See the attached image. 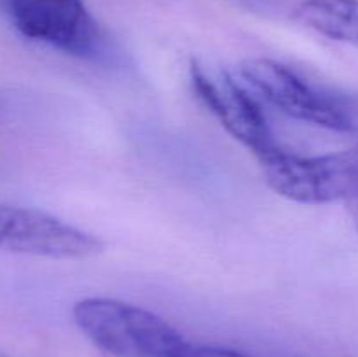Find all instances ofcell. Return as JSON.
Masks as SVG:
<instances>
[{"mask_svg": "<svg viewBox=\"0 0 358 357\" xmlns=\"http://www.w3.org/2000/svg\"><path fill=\"white\" fill-rule=\"evenodd\" d=\"M72 317L98 349L115 357H185L192 345L159 315L119 300L86 298L73 304Z\"/></svg>", "mask_w": 358, "mask_h": 357, "instance_id": "1", "label": "cell"}, {"mask_svg": "<svg viewBox=\"0 0 358 357\" xmlns=\"http://www.w3.org/2000/svg\"><path fill=\"white\" fill-rule=\"evenodd\" d=\"M276 195L304 205L358 202V153L299 156L282 149L261 163Z\"/></svg>", "mask_w": 358, "mask_h": 357, "instance_id": "2", "label": "cell"}, {"mask_svg": "<svg viewBox=\"0 0 358 357\" xmlns=\"http://www.w3.org/2000/svg\"><path fill=\"white\" fill-rule=\"evenodd\" d=\"M241 83L276 111L320 128L348 132L350 112L336 98L318 90L296 70L269 58H252L240 65Z\"/></svg>", "mask_w": 358, "mask_h": 357, "instance_id": "3", "label": "cell"}, {"mask_svg": "<svg viewBox=\"0 0 358 357\" xmlns=\"http://www.w3.org/2000/svg\"><path fill=\"white\" fill-rule=\"evenodd\" d=\"M189 74L196 97L234 140L257 158L259 163L283 149L276 142L261 105L243 83H238L224 70L205 69L198 62L191 63Z\"/></svg>", "mask_w": 358, "mask_h": 357, "instance_id": "4", "label": "cell"}, {"mask_svg": "<svg viewBox=\"0 0 358 357\" xmlns=\"http://www.w3.org/2000/svg\"><path fill=\"white\" fill-rule=\"evenodd\" d=\"M7 13L24 37L77 58L107 55V41L84 0H13Z\"/></svg>", "mask_w": 358, "mask_h": 357, "instance_id": "5", "label": "cell"}, {"mask_svg": "<svg viewBox=\"0 0 358 357\" xmlns=\"http://www.w3.org/2000/svg\"><path fill=\"white\" fill-rule=\"evenodd\" d=\"M0 251L52 259H87L103 251L93 233L28 206L0 203Z\"/></svg>", "mask_w": 358, "mask_h": 357, "instance_id": "6", "label": "cell"}, {"mask_svg": "<svg viewBox=\"0 0 358 357\" xmlns=\"http://www.w3.org/2000/svg\"><path fill=\"white\" fill-rule=\"evenodd\" d=\"M294 18L331 41L358 49V0H303Z\"/></svg>", "mask_w": 358, "mask_h": 357, "instance_id": "7", "label": "cell"}, {"mask_svg": "<svg viewBox=\"0 0 358 357\" xmlns=\"http://www.w3.org/2000/svg\"><path fill=\"white\" fill-rule=\"evenodd\" d=\"M185 357H250L236 350L224 349V346H206V345H191Z\"/></svg>", "mask_w": 358, "mask_h": 357, "instance_id": "8", "label": "cell"}, {"mask_svg": "<svg viewBox=\"0 0 358 357\" xmlns=\"http://www.w3.org/2000/svg\"><path fill=\"white\" fill-rule=\"evenodd\" d=\"M10 4H13V0H0V7L2 9H9Z\"/></svg>", "mask_w": 358, "mask_h": 357, "instance_id": "9", "label": "cell"}, {"mask_svg": "<svg viewBox=\"0 0 358 357\" xmlns=\"http://www.w3.org/2000/svg\"><path fill=\"white\" fill-rule=\"evenodd\" d=\"M355 203V210H353V219H355V224H357V227H358V202H353Z\"/></svg>", "mask_w": 358, "mask_h": 357, "instance_id": "10", "label": "cell"}, {"mask_svg": "<svg viewBox=\"0 0 358 357\" xmlns=\"http://www.w3.org/2000/svg\"><path fill=\"white\" fill-rule=\"evenodd\" d=\"M355 150H357V153H358V147H357V149H355Z\"/></svg>", "mask_w": 358, "mask_h": 357, "instance_id": "11", "label": "cell"}]
</instances>
